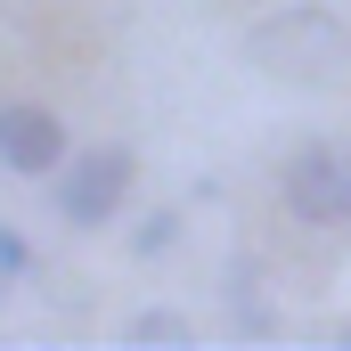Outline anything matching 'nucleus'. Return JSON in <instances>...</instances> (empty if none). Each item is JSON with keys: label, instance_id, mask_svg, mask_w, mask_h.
Here are the masks:
<instances>
[{"label": "nucleus", "instance_id": "obj_6", "mask_svg": "<svg viewBox=\"0 0 351 351\" xmlns=\"http://www.w3.org/2000/svg\"><path fill=\"white\" fill-rule=\"evenodd\" d=\"M172 245H180V213L164 204V213H147V229L131 237V254H172Z\"/></svg>", "mask_w": 351, "mask_h": 351}, {"label": "nucleus", "instance_id": "obj_4", "mask_svg": "<svg viewBox=\"0 0 351 351\" xmlns=\"http://www.w3.org/2000/svg\"><path fill=\"white\" fill-rule=\"evenodd\" d=\"M66 156H74V147H66V123H58L49 106H33V98H8V106H0V172L49 180Z\"/></svg>", "mask_w": 351, "mask_h": 351}, {"label": "nucleus", "instance_id": "obj_9", "mask_svg": "<svg viewBox=\"0 0 351 351\" xmlns=\"http://www.w3.org/2000/svg\"><path fill=\"white\" fill-rule=\"evenodd\" d=\"M343 343H351V327H343Z\"/></svg>", "mask_w": 351, "mask_h": 351}, {"label": "nucleus", "instance_id": "obj_3", "mask_svg": "<svg viewBox=\"0 0 351 351\" xmlns=\"http://www.w3.org/2000/svg\"><path fill=\"white\" fill-rule=\"evenodd\" d=\"M286 213L302 229H343L351 221V147L335 139H302L286 156Z\"/></svg>", "mask_w": 351, "mask_h": 351}, {"label": "nucleus", "instance_id": "obj_1", "mask_svg": "<svg viewBox=\"0 0 351 351\" xmlns=\"http://www.w3.org/2000/svg\"><path fill=\"white\" fill-rule=\"evenodd\" d=\"M245 66L286 90H319L351 74V25L335 8H278L245 33Z\"/></svg>", "mask_w": 351, "mask_h": 351}, {"label": "nucleus", "instance_id": "obj_2", "mask_svg": "<svg viewBox=\"0 0 351 351\" xmlns=\"http://www.w3.org/2000/svg\"><path fill=\"white\" fill-rule=\"evenodd\" d=\"M49 180H58V221H74V229H106V221L131 204L139 156H131L123 139H98V147H74Z\"/></svg>", "mask_w": 351, "mask_h": 351}, {"label": "nucleus", "instance_id": "obj_7", "mask_svg": "<svg viewBox=\"0 0 351 351\" xmlns=\"http://www.w3.org/2000/svg\"><path fill=\"white\" fill-rule=\"evenodd\" d=\"M0 269H8V278H25V269H33V245H25L8 221H0Z\"/></svg>", "mask_w": 351, "mask_h": 351}, {"label": "nucleus", "instance_id": "obj_8", "mask_svg": "<svg viewBox=\"0 0 351 351\" xmlns=\"http://www.w3.org/2000/svg\"><path fill=\"white\" fill-rule=\"evenodd\" d=\"M0 286H8V269H0Z\"/></svg>", "mask_w": 351, "mask_h": 351}, {"label": "nucleus", "instance_id": "obj_5", "mask_svg": "<svg viewBox=\"0 0 351 351\" xmlns=\"http://www.w3.org/2000/svg\"><path fill=\"white\" fill-rule=\"evenodd\" d=\"M123 335H131V343H188V335H196V327H188V319H180V311H139V319H131V327H123Z\"/></svg>", "mask_w": 351, "mask_h": 351}]
</instances>
